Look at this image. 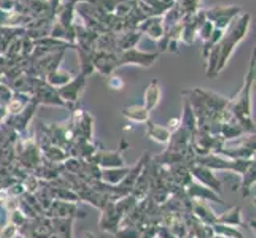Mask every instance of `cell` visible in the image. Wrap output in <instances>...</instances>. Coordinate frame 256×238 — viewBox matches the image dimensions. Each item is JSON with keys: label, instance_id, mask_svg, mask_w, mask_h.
Segmentation results:
<instances>
[{"label": "cell", "instance_id": "6da1fadb", "mask_svg": "<svg viewBox=\"0 0 256 238\" xmlns=\"http://www.w3.org/2000/svg\"><path fill=\"white\" fill-rule=\"evenodd\" d=\"M250 21H252V16L248 13H242L239 17H236V19L228 25V29L223 33V38L218 43L220 59H218L216 75L223 72L224 67L229 62V59L232 56L236 46L246 37V33H248V29H250Z\"/></svg>", "mask_w": 256, "mask_h": 238}, {"label": "cell", "instance_id": "7a4b0ae2", "mask_svg": "<svg viewBox=\"0 0 256 238\" xmlns=\"http://www.w3.org/2000/svg\"><path fill=\"white\" fill-rule=\"evenodd\" d=\"M254 84V52L250 59V67L245 76V83L242 89L237 92L234 97L229 99L228 110L231 111L234 116L244 122L245 126L254 129V122L252 119V89Z\"/></svg>", "mask_w": 256, "mask_h": 238}, {"label": "cell", "instance_id": "3957f363", "mask_svg": "<svg viewBox=\"0 0 256 238\" xmlns=\"http://www.w3.org/2000/svg\"><path fill=\"white\" fill-rule=\"evenodd\" d=\"M43 156L35 137L26 135L20 137L14 145V162L21 165L24 170L32 173L42 164Z\"/></svg>", "mask_w": 256, "mask_h": 238}, {"label": "cell", "instance_id": "277c9868", "mask_svg": "<svg viewBox=\"0 0 256 238\" xmlns=\"http://www.w3.org/2000/svg\"><path fill=\"white\" fill-rule=\"evenodd\" d=\"M254 162V159H231L222 154H206L196 156L194 164L204 165L214 172H232L236 175H242Z\"/></svg>", "mask_w": 256, "mask_h": 238}, {"label": "cell", "instance_id": "5b68a950", "mask_svg": "<svg viewBox=\"0 0 256 238\" xmlns=\"http://www.w3.org/2000/svg\"><path fill=\"white\" fill-rule=\"evenodd\" d=\"M72 143L82 140H94V118L91 113L84 110H75L72 118L68 119Z\"/></svg>", "mask_w": 256, "mask_h": 238}, {"label": "cell", "instance_id": "8992f818", "mask_svg": "<svg viewBox=\"0 0 256 238\" xmlns=\"http://www.w3.org/2000/svg\"><path fill=\"white\" fill-rule=\"evenodd\" d=\"M242 13V8L236 5H214L210 8H206L207 21H210L214 24V27L220 30H226L228 25Z\"/></svg>", "mask_w": 256, "mask_h": 238}, {"label": "cell", "instance_id": "52a82bcc", "mask_svg": "<svg viewBox=\"0 0 256 238\" xmlns=\"http://www.w3.org/2000/svg\"><path fill=\"white\" fill-rule=\"evenodd\" d=\"M129 143L124 138L121 140V146L118 149H113V151H108V149H99L90 161L94 165H99L100 169H120V167H126V159H124V148H128Z\"/></svg>", "mask_w": 256, "mask_h": 238}, {"label": "cell", "instance_id": "ba28073f", "mask_svg": "<svg viewBox=\"0 0 256 238\" xmlns=\"http://www.w3.org/2000/svg\"><path fill=\"white\" fill-rule=\"evenodd\" d=\"M32 99L38 105H50V107L68 108V105L62 99H60V95L58 94L56 87L50 86L45 79H40V78L35 79L34 91H32Z\"/></svg>", "mask_w": 256, "mask_h": 238}, {"label": "cell", "instance_id": "9c48e42d", "mask_svg": "<svg viewBox=\"0 0 256 238\" xmlns=\"http://www.w3.org/2000/svg\"><path fill=\"white\" fill-rule=\"evenodd\" d=\"M86 84H88V76H84L83 73H78L76 76H74L72 81L58 89L60 99L68 105V108L72 111L76 110V105L86 89Z\"/></svg>", "mask_w": 256, "mask_h": 238}, {"label": "cell", "instance_id": "30bf717a", "mask_svg": "<svg viewBox=\"0 0 256 238\" xmlns=\"http://www.w3.org/2000/svg\"><path fill=\"white\" fill-rule=\"evenodd\" d=\"M158 57H160V52H150V51H142L137 48H132L128 51H122L118 54V65L124 67V65H137V67H144L150 68L152 67Z\"/></svg>", "mask_w": 256, "mask_h": 238}, {"label": "cell", "instance_id": "8fae6325", "mask_svg": "<svg viewBox=\"0 0 256 238\" xmlns=\"http://www.w3.org/2000/svg\"><path fill=\"white\" fill-rule=\"evenodd\" d=\"M232 143L234 146L224 143L218 154L231 159H254V135H244Z\"/></svg>", "mask_w": 256, "mask_h": 238}, {"label": "cell", "instance_id": "7c38bea8", "mask_svg": "<svg viewBox=\"0 0 256 238\" xmlns=\"http://www.w3.org/2000/svg\"><path fill=\"white\" fill-rule=\"evenodd\" d=\"M52 234L51 218L38 216L34 219H26L20 226V235L22 238H48Z\"/></svg>", "mask_w": 256, "mask_h": 238}, {"label": "cell", "instance_id": "4fadbf2b", "mask_svg": "<svg viewBox=\"0 0 256 238\" xmlns=\"http://www.w3.org/2000/svg\"><path fill=\"white\" fill-rule=\"evenodd\" d=\"M37 107H38V103L32 99V102L21 113H18V114H8V118L5 119L4 124L6 127L13 129L20 137H26V135H28L29 124H30L34 116H35V111H37Z\"/></svg>", "mask_w": 256, "mask_h": 238}, {"label": "cell", "instance_id": "5bb4252c", "mask_svg": "<svg viewBox=\"0 0 256 238\" xmlns=\"http://www.w3.org/2000/svg\"><path fill=\"white\" fill-rule=\"evenodd\" d=\"M46 218H67V219H83L86 218V213L78 207V204L72 202H62V200H52L48 210L45 211Z\"/></svg>", "mask_w": 256, "mask_h": 238}, {"label": "cell", "instance_id": "9a60e30c", "mask_svg": "<svg viewBox=\"0 0 256 238\" xmlns=\"http://www.w3.org/2000/svg\"><path fill=\"white\" fill-rule=\"evenodd\" d=\"M192 92L199 97V100L204 103V107L215 116L220 118L222 121V114L224 113V110L228 108L229 105V99L228 97H223L216 92H212V91H206V89H199V87H194Z\"/></svg>", "mask_w": 256, "mask_h": 238}, {"label": "cell", "instance_id": "2e32d148", "mask_svg": "<svg viewBox=\"0 0 256 238\" xmlns=\"http://www.w3.org/2000/svg\"><path fill=\"white\" fill-rule=\"evenodd\" d=\"M190 172L192 175V180L194 181L202 184V186L208 188V189H212V191H215L216 194H220V196H222V192H223V183L215 175L214 170L207 169V167H204V165L192 164L190 167Z\"/></svg>", "mask_w": 256, "mask_h": 238}, {"label": "cell", "instance_id": "e0dca14e", "mask_svg": "<svg viewBox=\"0 0 256 238\" xmlns=\"http://www.w3.org/2000/svg\"><path fill=\"white\" fill-rule=\"evenodd\" d=\"M100 211H102L100 218H99L100 231L105 232V234L114 235L118 232V229L121 227L122 215L116 210V207H114V202H107V205H105Z\"/></svg>", "mask_w": 256, "mask_h": 238}, {"label": "cell", "instance_id": "ac0fdd59", "mask_svg": "<svg viewBox=\"0 0 256 238\" xmlns=\"http://www.w3.org/2000/svg\"><path fill=\"white\" fill-rule=\"evenodd\" d=\"M92 65L96 72H100L102 76L108 78L114 75L118 65V54L116 52H105V51H94L92 52Z\"/></svg>", "mask_w": 256, "mask_h": 238}, {"label": "cell", "instance_id": "d6986e66", "mask_svg": "<svg viewBox=\"0 0 256 238\" xmlns=\"http://www.w3.org/2000/svg\"><path fill=\"white\" fill-rule=\"evenodd\" d=\"M188 194V197L191 200H204V202H216V204L220 205H224V200L223 197L220 196V194H216L215 191H212L206 186H202V184L192 181L190 186L184 189Z\"/></svg>", "mask_w": 256, "mask_h": 238}, {"label": "cell", "instance_id": "ffe728a7", "mask_svg": "<svg viewBox=\"0 0 256 238\" xmlns=\"http://www.w3.org/2000/svg\"><path fill=\"white\" fill-rule=\"evenodd\" d=\"M137 30L146 35L148 38H152L154 41H160L164 37V25H162V16H153V17H146L144 22L138 24Z\"/></svg>", "mask_w": 256, "mask_h": 238}, {"label": "cell", "instance_id": "44dd1931", "mask_svg": "<svg viewBox=\"0 0 256 238\" xmlns=\"http://www.w3.org/2000/svg\"><path fill=\"white\" fill-rule=\"evenodd\" d=\"M191 215L206 226H214L216 223V213L204 200H191Z\"/></svg>", "mask_w": 256, "mask_h": 238}, {"label": "cell", "instance_id": "7402d4cb", "mask_svg": "<svg viewBox=\"0 0 256 238\" xmlns=\"http://www.w3.org/2000/svg\"><path fill=\"white\" fill-rule=\"evenodd\" d=\"M215 224H224V226H232V227H245L246 223L242 218V207L234 205L223 211L222 215H216V223Z\"/></svg>", "mask_w": 256, "mask_h": 238}, {"label": "cell", "instance_id": "603a6c76", "mask_svg": "<svg viewBox=\"0 0 256 238\" xmlns=\"http://www.w3.org/2000/svg\"><path fill=\"white\" fill-rule=\"evenodd\" d=\"M142 40V33L138 30H124L121 33H116V52L128 51L132 48H137V45Z\"/></svg>", "mask_w": 256, "mask_h": 238}, {"label": "cell", "instance_id": "cb8c5ba5", "mask_svg": "<svg viewBox=\"0 0 256 238\" xmlns=\"http://www.w3.org/2000/svg\"><path fill=\"white\" fill-rule=\"evenodd\" d=\"M161 97H162V89H161L160 79H152V81L148 83L146 89H145V95H144L145 103H144V107L148 111L154 110L158 105H160Z\"/></svg>", "mask_w": 256, "mask_h": 238}, {"label": "cell", "instance_id": "d4e9b609", "mask_svg": "<svg viewBox=\"0 0 256 238\" xmlns=\"http://www.w3.org/2000/svg\"><path fill=\"white\" fill-rule=\"evenodd\" d=\"M146 126V137L152 138L153 142L156 143H161V145H167L170 140L172 132L167 129L166 126H160V124H154V122L150 119L145 122Z\"/></svg>", "mask_w": 256, "mask_h": 238}, {"label": "cell", "instance_id": "484cf974", "mask_svg": "<svg viewBox=\"0 0 256 238\" xmlns=\"http://www.w3.org/2000/svg\"><path fill=\"white\" fill-rule=\"evenodd\" d=\"M121 114L126 119L132 121V122H138V124H145L146 121H150V111L140 103H134V105H128V107H122Z\"/></svg>", "mask_w": 256, "mask_h": 238}, {"label": "cell", "instance_id": "4316f807", "mask_svg": "<svg viewBox=\"0 0 256 238\" xmlns=\"http://www.w3.org/2000/svg\"><path fill=\"white\" fill-rule=\"evenodd\" d=\"M256 181V162H253L248 169L240 175V196L242 199H248L253 196Z\"/></svg>", "mask_w": 256, "mask_h": 238}, {"label": "cell", "instance_id": "83f0119b", "mask_svg": "<svg viewBox=\"0 0 256 238\" xmlns=\"http://www.w3.org/2000/svg\"><path fill=\"white\" fill-rule=\"evenodd\" d=\"M42 156L45 161L52 162V164H64L67 159L70 157V153L64 148H59L54 145H46V146H42L40 148Z\"/></svg>", "mask_w": 256, "mask_h": 238}, {"label": "cell", "instance_id": "f1b7e54d", "mask_svg": "<svg viewBox=\"0 0 256 238\" xmlns=\"http://www.w3.org/2000/svg\"><path fill=\"white\" fill-rule=\"evenodd\" d=\"M30 102H32V95L24 94V92H13L12 99L8 100L5 107H6L8 114H18L28 107Z\"/></svg>", "mask_w": 256, "mask_h": 238}, {"label": "cell", "instance_id": "f546056e", "mask_svg": "<svg viewBox=\"0 0 256 238\" xmlns=\"http://www.w3.org/2000/svg\"><path fill=\"white\" fill-rule=\"evenodd\" d=\"M52 223V232L58 234L62 238H75L74 237V219L67 218H51Z\"/></svg>", "mask_w": 256, "mask_h": 238}, {"label": "cell", "instance_id": "4dcf8cb0", "mask_svg": "<svg viewBox=\"0 0 256 238\" xmlns=\"http://www.w3.org/2000/svg\"><path fill=\"white\" fill-rule=\"evenodd\" d=\"M180 126L184 127L188 132L194 135L198 132V119H196V114H194L191 105L186 99H183V114L180 118Z\"/></svg>", "mask_w": 256, "mask_h": 238}, {"label": "cell", "instance_id": "1f68e13d", "mask_svg": "<svg viewBox=\"0 0 256 238\" xmlns=\"http://www.w3.org/2000/svg\"><path fill=\"white\" fill-rule=\"evenodd\" d=\"M128 172H129V165L120 167V169H102L100 181L112 184V186H118V184L126 178Z\"/></svg>", "mask_w": 256, "mask_h": 238}, {"label": "cell", "instance_id": "d6a6232c", "mask_svg": "<svg viewBox=\"0 0 256 238\" xmlns=\"http://www.w3.org/2000/svg\"><path fill=\"white\" fill-rule=\"evenodd\" d=\"M72 79H74L72 72H68V70H62V68H58V70H54V72L50 73V75L46 76L45 81H46L50 86H52V87H56V89H59V87L66 86L67 83L72 81Z\"/></svg>", "mask_w": 256, "mask_h": 238}, {"label": "cell", "instance_id": "836d02e7", "mask_svg": "<svg viewBox=\"0 0 256 238\" xmlns=\"http://www.w3.org/2000/svg\"><path fill=\"white\" fill-rule=\"evenodd\" d=\"M74 49L76 51L78 59H80V73L90 78L96 72L94 65H92V52H88L82 48H76V46H74Z\"/></svg>", "mask_w": 256, "mask_h": 238}, {"label": "cell", "instance_id": "e575fe53", "mask_svg": "<svg viewBox=\"0 0 256 238\" xmlns=\"http://www.w3.org/2000/svg\"><path fill=\"white\" fill-rule=\"evenodd\" d=\"M212 231H214V235H220L223 238H246L239 227H232V226L214 224L212 226Z\"/></svg>", "mask_w": 256, "mask_h": 238}, {"label": "cell", "instance_id": "d590c367", "mask_svg": "<svg viewBox=\"0 0 256 238\" xmlns=\"http://www.w3.org/2000/svg\"><path fill=\"white\" fill-rule=\"evenodd\" d=\"M138 204V200L132 196V194H128V196H124V197H121L120 200H116L114 202V207H116V210L120 211V213L122 215V218H124L129 211L134 208L136 205Z\"/></svg>", "mask_w": 256, "mask_h": 238}, {"label": "cell", "instance_id": "8d00e7d4", "mask_svg": "<svg viewBox=\"0 0 256 238\" xmlns=\"http://www.w3.org/2000/svg\"><path fill=\"white\" fill-rule=\"evenodd\" d=\"M74 2L75 3H90V5H94L107 13H113L114 6H116V2H114V0H74Z\"/></svg>", "mask_w": 256, "mask_h": 238}, {"label": "cell", "instance_id": "74e56055", "mask_svg": "<svg viewBox=\"0 0 256 238\" xmlns=\"http://www.w3.org/2000/svg\"><path fill=\"white\" fill-rule=\"evenodd\" d=\"M142 231L137 226H121L118 232L114 234V238H140Z\"/></svg>", "mask_w": 256, "mask_h": 238}, {"label": "cell", "instance_id": "f35d334b", "mask_svg": "<svg viewBox=\"0 0 256 238\" xmlns=\"http://www.w3.org/2000/svg\"><path fill=\"white\" fill-rule=\"evenodd\" d=\"M20 237V227L8 221L5 226L0 227V238H16Z\"/></svg>", "mask_w": 256, "mask_h": 238}, {"label": "cell", "instance_id": "ab89813d", "mask_svg": "<svg viewBox=\"0 0 256 238\" xmlns=\"http://www.w3.org/2000/svg\"><path fill=\"white\" fill-rule=\"evenodd\" d=\"M215 27H214V24H212L210 21H206V22H202V25L198 29V38L202 40V43H204L207 38H210V35L214 33Z\"/></svg>", "mask_w": 256, "mask_h": 238}, {"label": "cell", "instance_id": "60d3db41", "mask_svg": "<svg viewBox=\"0 0 256 238\" xmlns=\"http://www.w3.org/2000/svg\"><path fill=\"white\" fill-rule=\"evenodd\" d=\"M124 86H126V83H124V79H122L121 76H118V75L108 76V87L112 91H121Z\"/></svg>", "mask_w": 256, "mask_h": 238}, {"label": "cell", "instance_id": "b9f144b4", "mask_svg": "<svg viewBox=\"0 0 256 238\" xmlns=\"http://www.w3.org/2000/svg\"><path fill=\"white\" fill-rule=\"evenodd\" d=\"M156 237L158 238H176L175 235H174V232L170 231L169 227H166V226H162V224H160L156 227Z\"/></svg>", "mask_w": 256, "mask_h": 238}, {"label": "cell", "instance_id": "7bdbcfd3", "mask_svg": "<svg viewBox=\"0 0 256 238\" xmlns=\"http://www.w3.org/2000/svg\"><path fill=\"white\" fill-rule=\"evenodd\" d=\"M0 10L12 13L16 10V0H0Z\"/></svg>", "mask_w": 256, "mask_h": 238}, {"label": "cell", "instance_id": "ee69618b", "mask_svg": "<svg viewBox=\"0 0 256 238\" xmlns=\"http://www.w3.org/2000/svg\"><path fill=\"white\" fill-rule=\"evenodd\" d=\"M46 2H48V5H50V8H51L52 14H54V13L58 11V8L60 6V3H62V0H46Z\"/></svg>", "mask_w": 256, "mask_h": 238}, {"label": "cell", "instance_id": "f6af8a7d", "mask_svg": "<svg viewBox=\"0 0 256 238\" xmlns=\"http://www.w3.org/2000/svg\"><path fill=\"white\" fill-rule=\"evenodd\" d=\"M8 199H10V194H8V191L6 189H0V205L5 207Z\"/></svg>", "mask_w": 256, "mask_h": 238}, {"label": "cell", "instance_id": "bcb514c9", "mask_svg": "<svg viewBox=\"0 0 256 238\" xmlns=\"http://www.w3.org/2000/svg\"><path fill=\"white\" fill-rule=\"evenodd\" d=\"M6 118H8V111H6V107H5V105L0 103V126L4 124Z\"/></svg>", "mask_w": 256, "mask_h": 238}, {"label": "cell", "instance_id": "7dc6e473", "mask_svg": "<svg viewBox=\"0 0 256 238\" xmlns=\"http://www.w3.org/2000/svg\"><path fill=\"white\" fill-rule=\"evenodd\" d=\"M78 238H97V235L92 231H83L80 235H78Z\"/></svg>", "mask_w": 256, "mask_h": 238}, {"label": "cell", "instance_id": "c3c4849f", "mask_svg": "<svg viewBox=\"0 0 256 238\" xmlns=\"http://www.w3.org/2000/svg\"><path fill=\"white\" fill-rule=\"evenodd\" d=\"M48 238H62V237H59L58 234H54V232H52V234H51V235H50Z\"/></svg>", "mask_w": 256, "mask_h": 238}, {"label": "cell", "instance_id": "681fc988", "mask_svg": "<svg viewBox=\"0 0 256 238\" xmlns=\"http://www.w3.org/2000/svg\"><path fill=\"white\" fill-rule=\"evenodd\" d=\"M116 3H121V2H130V0H114Z\"/></svg>", "mask_w": 256, "mask_h": 238}, {"label": "cell", "instance_id": "f907efd6", "mask_svg": "<svg viewBox=\"0 0 256 238\" xmlns=\"http://www.w3.org/2000/svg\"><path fill=\"white\" fill-rule=\"evenodd\" d=\"M152 238H158V237H152Z\"/></svg>", "mask_w": 256, "mask_h": 238}, {"label": "cell", "instance_id": "816d5d0a", "mask_svg": "<svg viewBox=\"0 0 256 238\" xmlns=\"http://www.w3.org/2000/svg\"><path fill=\"white\" fill-rule=\"evenodd\" d=\"M140 238H144V237H140Z\"/></svg>", "mask_w": 256, "mask_h": 238}]
</instances>
